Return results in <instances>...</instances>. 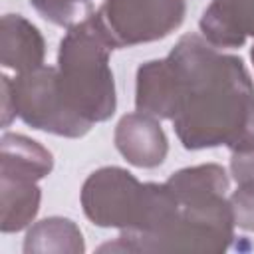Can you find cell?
<instances>
[{
	"label": "cell",
	"instance_id": "1",
	"mask_svg": "<svg viewBox=\"0 0 254 254\" xmlns=\"http://www.w3.org/2000/svg\"><path fill=\"white\" fill-rule=\"evenodd\" d=\"M179 81L175 133L185 149L254 147V83L238 56L222 54L196 34L167 56Z\"/></svg>",
	"mask_w": 254,
	"mask_h": 254
},
{
	"label": "cell",
	"instance_id": "2",
	"mask_svg": "<svg viewBox=\"0 0 254 254\" xmlns=\"http://www.w3.org/2000/svg\"><path fill=\"white\" fill-rule=\"evenodd\" d=\"M113 46L93 14L67 28L58 52V85L65 103L85 121H107L117 107L115 79L109 67Z\"/></svg>",
	"mask_w": 254,
	"mask_h": 254
},
{
	"label": "cell",
	"instance_id": "3",
	"mask_svg": "<svg viewBox=\"0 0 254 254\" xmlns=\"http://www.w3.org/2000/svg\"><path fill=\"white\" fill-rule=\"evenodd\" d=\"M147 204L149 183H139L135 175L121 167H101L81 187L85 216L103 228L139 232L145 222Z\"/></svg>",
	"mask_w": 254,
	"mask_h": 254
},
{
	"label": "cell",
	"instance_id": "4",
	"mask_svg": "<svg viewBox=\"0 0 254 254\" xmlns=\"http://www.w3.org/2000/svg\"><path fill=\"white\" fill-rule=\"evenodd\" d=\"M185 14L187 0H103L93 18L117 50L167 38Z\"/></svg>",
	"mask_w": 254,
	"mask_h": 254
},
{
	"label": "cell",
	"instance_id": "5",
	"mask_svg": "<svg viewBox=\"0 0 254 254\" xmlns=\"http://www.w3.org/2000/svg\"><path fill=\"white\" fill-rule=\"evenodd\" d=\"M12 101L14 113L38 131L77 139L93 127L65 103L58 85V69L52 65L18 73L12 79Z\"/></svg>",
	"mask_w": 254,
	"mask_h": 254
},
{
	"label": "cell",
	"instance_id": "6",
	"mask_svg": "<svg viewBox=\"0 0 254 254\" xmlns=\"http://www.w3.org/2000/svg\"><path fill=\"white\" fill-rule=\"evenodd\" d=\"M113 139L125 161L139 169L159 167L169 153V141L161 123L157 117L141 111L123 115L115 127Z\"/></svg>",
	"mask_w": 254,
	"mask_h": 254
},
{
	"label": "cell",
	"instance_id": "7",
	"mask_svg": "<svg viewBox=\"0 0 254 254\" xmlns=\"http://www.w3.org/2000/svg\"><path fill=\"white\" fill-rule=\"evenodd\" d=\"M198 28L202 38L216 48H240L254 36V0H212Z\"/></svg>",
	"mask_w": 254,
	"mask_h": 254
},
{
	"label": "cell",
	"instance_id": "8",
	"mask_svg": "<svg viewBox=\"0 0 254 254\" xmlns=\"http://www.w3.org/2000/svg\"><path fill=\"white\" fill-rule=\"evenodd\" d=\"M179 81L169 58L151 60L139 65L135 83V107L157 119H171L177 113Z\"/></svg>",
	"mask_w": 254,
	"mask_h": 254
},
{
	"label": "cell",
	"instance_id": "9",
	"mask_svg": "<svg viewBox=\"0 0 254 254\" xmlns=\"http://www.w3.org/2000/svg\"><path fill=\"white\" fill-rule=\"evenodd\" d=\"M46 42L40 30L20 14L2 16L0 62L16 73H26L44 65Z\"/></svg>",
	"mask_w": 254,
	"mask_h": 254
},
{
	"label": "cell",
	"instance_id": "10",
	"mask_svg": "<svg viewBox=\"0 0 254 254\" xmlns=\"http://www.w3.org/2000/svg\"><path fill=\"white\" fill-rule=\"evenodd\" d=\"M38 181L0 173V230L4 234L24 230L38 214L42 190Z\"/></svg>",
	"mask_w": 254,
	"mask_h": 254
},
{
	"label": "cell",
	"instance_id": "11",
	"mask_svg": "<svg viewBox=\"0 0 254 254\" xmlns=\"http://www.w3.org/2000/svg\"><path fill=\"white\" fill-rule=\"evenodd\" d=\"M54 169L52 153L38 141L20 135L4 133L0 139V173L20 175L34 181L48 177Z\"/></svg>",
	"mask_w": 254,
	"mask_h": 254
},
{
	"label": "cell",
	"instance_id": "12",
	"mask_svg": "<svg viewBox=\"0 0 254 254\" xmlns=\"http://www.w3.org/2000/svg\"><path fill=\"white\" fill-rule=\"evenodd\" d=\"M85 250L79 226L64 216H50L36 222L24 240L26 254H81Z\"/></svg>",
	"mask_w": 254,
	"mask_h": 254
},
{
	"label": "cell",
	"instance_id": "13",
	"mask_svg": "<svg viewBox=\"0 0 254 254\" xmlns=\"http://www.w3.org/2000/svg\"><path fill=\"white\" fill-rule=\"evenodd\" d=\"M34 10L56 26H73L77 16L83 14L89 0H30Z\"/></svg>",
	"mask_w": 254,
	"mask_h": 254
},
{
	"label": "cell",
	"instance_id": "14",
	"mask_svg": "<svg viewBox=\"0 0 254 254\" xmlns=\"http://www.w3.org/2000/svg\"><path fill=\"white\" fill-rule=\"evenodd\" d=\"M234 224L242 230L254 232V187H238L230 196Z\"/></svg>",
	"mask_w": 254,
	"mask_h": 254
},
{
	"label": "cell",
	"instance_id": "15",
	"mask_svg": "<svg viewBox=\"0 0 254 254\" xmlns=\"http://www.w3.org/2000/svg\"><path fill=\"white\" fill-rule=\"evenodd\" d=\"M230 175L238 187H254V147L244 151H232Z\"/></svg>",
	"mask_w": 254,
	"mask_h": 254
},
{
	"label": "cell",
	"instance_id": "16",
	"mask_svg": "<svg viewBox=\"0 0 254 254\" xmlns=\"http://www.w3.org/2000/svg\"><path fill=\"white\" fill-rule=\"evenodd\" d=\"M0 83H2V125L8 127L10 121L16 117L14 101H12V79L8 75H2Z\"/></svg>",
	"mask_w": 254,
	"mask_h": 254
},
{
	"label": "cell",
	"instance_id": "17",
	"mask_svg": "<svg viewBox=\"0 0 254 254\" xmlns=\"http://www.w3.org/2000/svg\"><path fill=\"white\" fill-rule=\"evenodd\" d=\"M250 58H252V64H254V46H252V50H250Z\"/></svg>",
	"mask_w": 254,
	"mask_h": 254
}]
</instances>
